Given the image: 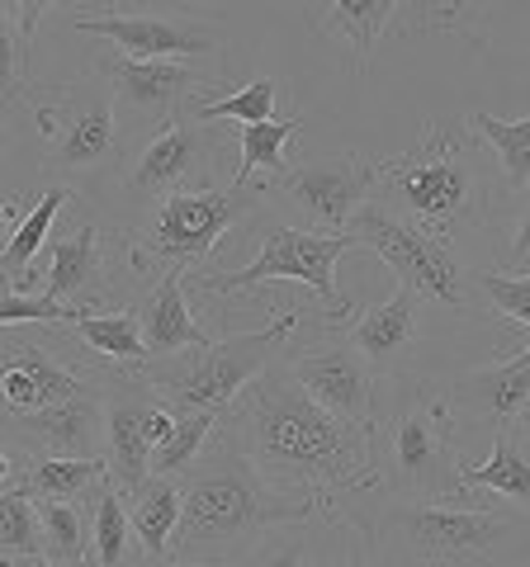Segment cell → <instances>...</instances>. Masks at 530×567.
<instances>
[{"instance_id": "8", "label": "cell", "mask_w": 530, "mask_h": 567, "mask_svg": "<svg viewBox=\"0 0 530 567\" xmlns=\"http://www.w3.org/2000/svg\"><path fill=\"white\" fill-rule=\"evenodd\" d=\"M304 322V312H275L265 327L256 331H237L223 336V341L190 350L181 360H162L147 369L152 388L162 393L175 412H214L223 416L246 388H252L265 369L279 360V346L289 341Z\"/></svg>"}, {"instance_id": "21", "label": "cell", "mask_w": 530, "mask_h": 567, "mask_svg": "<svg viewBox=\"0 0 530 567\" xmlns=\"http://www.w3.org/2000/svg\"><path fill=\"white\" fill-rule=\"evenodd\" d=\"M72 204V189L67 185H48L43 194H10L6 204H0V270H6V284L10 289H29L33 293V265L39 256L48 251L52 241V223H58V213Z\"/></svg>"}, {"instance_id": "43", "label": "cell", "mask_w": 530, "mask_h": 567, "mask_svg": "<svg viewBox=\"0 0 530 567\" xmlns=\"http://www.w3.org/2000/svg\"><path fill=\"white\" fill-rule=\"evenodd\" d=\"M346 567H365V563H346Z\"/></svg>"}, {"instance_id": "38", "label": "cell", "mask_w": 530, "mask_h": 567, "mask_svg": "<svg viewBox=\"0 0 530 567\" xmlns=\"http://www.w3.org/2000/svg\"><path fill=\"white\" fill-rule=\"evenodd\" d=\"M85 312L52 303L48 293H29V289H10L6 293V327H77Z\"/></svg>"}, {"instance_id": "22", "label": "cell", "mask_w": 530, "mask_h": 567, "mask_svg": "<svg viewBox=\"0 0 530 567\" xmlns=\"http://www.w3.org/2000/svg\"><path fill=\"white\" fill-rule=\"evenodd\" d=\"M137 317H143V336L152 350V364L162 360H181L190 350L214 346V336L200 327V317L190 312V275L175 270L166 279H156L147 298L137 303Z\"/></svg>"}, {"instance_id": "36", "label": "cell", "mask_w": 530, "mask_h": 567, "mask_svg": "<svg viewBox=\"0 0 530 567\" xmlns=\"http://www.w3.org/2000/svg\"><path fill=\"white\" fill-rule=\"evenodd\" d=\"M214 435H218V416L214 412H181L175 416L171 440L152 454V477H185L208 454Z\"/></svg>"}, {"instance_id": "28", "label": "cell", "mask_w": 530, "mask_h": 567, "mask_svg": "<svg viewBox=\"0 0 530 567\" xmlns=\"http://www.w3.org/2000/svg\"><path fill=\"white\" fill-rule=\"evenodd\" d=\"M298 128H304V114H289V118H275V123H252V128H237V171H233V185L275 189V185L289 175L285 147L298 137Z\"/></svg>"}, {"instance_id": "40", "label": "cell", "mask_w": 530, "mask_h": 567, "mask_svg": "<svg viewBox=\"0 0 530 567\" xmlns=\"http://www.w3.org/2000/svg\"><path fill=\"white\" fill-rule=\"evenodd\" d=\"M137 567H237V563H218V558H175V554H162V558H143Z\"/></svg>"}, {"instance_id": "27", "label": "cell", "mask_w": 530, "mask_h": 567, "mask_svg": "<svg viewBox=\"0 0 530 567\" xmlns=\"http://www.w3.org/2000/svg\"><path fill=\"white\" fill-rule=\"evenodd\" d=\"M48 6L43 0H6L0 6V95H6V110H20L29 100L33 81H29V58H33V39L43 29Z\"/></svg>"}, {"instance_id": "31", "label": "cell", "mask_w": 530, "mask_h": 567, "mask_svg": "<svg viewBox=\"0 0 530 567\" xmlns=\"http://www.w3.org/2000/svg\"><path fill=\"white\" fill-rule=\"evenodd\" d=\"M465 128L498 156V171H502L507 189L526 194L530 189V114L526 118H498L488 110H469Z\"/></svg>"}, {"instance_id": "6", "label": "cell", "mask_w": 530, "mask_h": 567, "mask_svg": "<svg viewBox=\"0 0 530 567\" xmlns=\"http://www.w3.org/2000/svg\"><path fill=\"white\" fill-rule=\"evenodd\" d=\"M24 110L43 133V171L58 175V185H95L123 166L129 137L123 114L100 71H85L62 85H33Z\"/></svg>"}, {"instance_id": "42", "label": "cell", "mask_w": 530, "mask_h": 567, "mask_svg": "<svg viewBox=\"0 0 530 567\" xmlns=\"http://www.w3.org/2000/svg\"><path fill=\"white\" fill-rule=\"evenodd\" d=\"M521 425H526V435H530V412H526V421H521Z\"/></svg>"}, {"instance_id": "20", "label": "cell", "mask_w": 530, "mask_h": 567, "mask_svg": "<svg viewBox=\"0 0 530 567\" xmlns=\"http://www.w3.org/2000/svg\"><path fill=\"white\" fill-rule=\"evenodd\" d=\"M421 322H427V298L412 293L408 284H398L384 303L356 312V322L346 327V336H350V346L369 360V369L388 383V379H398L402 360L417 350Z\"/></svg>"}, {"instance_id": "12", "label": "cell", "mask_w": 530, "mask_h": 567, "mask_svg": "<svg viewBox=\"0 0 530 567\" xmlns=\"http://www.w3.org/2000/svg\"><path fill=\"white\" fill-rule=\"evenodd\" d=\"M175 406L156 393L147 374H123L114 369L104 383V464L110 483L133 496L152 477V454L175 431Z\"/></svg>"}, {"instance_id": "14", "label": "cell", "mask_w": 530, "mask_h": 567, "mask_svg": "<svg viewBox=\"0 0 530 567\" xmlns=\"http://www.w3.org/2000/svg\"><path fill=\"white\" fill-rule=\"evenodd\" d=\"M289 364V374L298 379V388L323 406V412L342 416L350 425H369L375 431L379 416V398H384V379L369 369L365 354L350 346V336L337 331V322H327L317 312V336L304 341L298 350L279 354Z\"/></svg>"}, {"instance_id": "29", "label": "cell", "mask_w": 530, "mask_h": 567, "mask_svg": "<svg viewBox=\"0 0 530 567\" xmlns=\"http://www.w3.org/2000/svg\"><path fill=\"white\" fill-rule=\"evenodd\" d=\"M123 502H129L133 535H137V544H143V558L171 554L175 529H181V511H185L181 477H147V483L133 496H123Z\"/></svg>"}, {"instance_id": "25", "label": "cell", "mask_w": 530, "mask_h": 567, "mask_svg": "<svg viewBox=\"0 0 530 567\" xmlns=\"http://www.w3.org/2000/svg\"><path fill=\"white\" fill-rule=\"evenodd\" d=\"M465 492H492L502 502L530 511V435L526 425H507L492 435V454L483 464H465L459 473Z\"/></svg>"}, {"instance_id": "41", "label": "cell", "mask_w": 530, "mask_h": 567, "mask_svg": "<svg viewBox=\"0 0 530 567\" xmlns=\"http://www.w3.org/2000/svg\"><path fill=\"white\" fill-rule=\"evenodd\" d=\"M0 567H77V563H6L0 558Z\"/></svg>"}, {"instance_id": "23", "label": "cell", "mask_w": 530, "mask_h": 567, "mask_svg": "<svg viewBox=\"0 0 530 567\" xmlns=\"http://www.w3.org/2000/svg\"><path fill=\"white\" fill-rule=\"evenodd\" d=\"M110 464L104 458H43V454H0V483L24 487L33 502H91L104 487Z\"/></svg>"}, {"instance_id": "4", "label": "cell", "mask_w": 530, "mask_h": 567, "mask_svg": "<svg viewBox=\"0 0 530 567\" xmlns=\"http://www.w3.org/2000/svg\"><path fill=\"white\" fill-rule=\"evenodd\" d=\"M375 204L417 223L421 233L455 241L488 218V162L469 128L427 123L408 152L379 162Z\"/></svg>"}, {"instance_id": "19", "label": "cell", "mask_w": 530, "mask_h": 567, "mask_svg": "<svg viewBox=\"0 0 530 567\" xmlns=\"http://www.w3.org/2000/svg\"><path fill=\"white\" fill-rule=\"evenodd\" d=\"M10 450L43 458H104V388L39 416H6Z\"/></svg>"}, {"instance_id": "24", "label": "cell", "mask_w": 530, "mask_h": 567, "mask_svg": "<svg viewBox=\"0 0 530 567\" xmlns=\"http://www.w3.org/2000/svg\"><path fill=\"white\" fill-rule=\"evenodd\" d=\"M313 29L327 39H342L350 48L356 76H365L379 39L398 33V0H332V6L313 10Z\"/></svg>"}, {"instance_id": "5", "label": "cell", "mask_w": 530, "mask_h": 567, "mask_svg": "<svg viewBox=\"0 0 530 567\" xmlns=\"http://www.w3.org/2000/svg\"><path fill=\"white\" fill-rule=\"evenodd\" d=\"M384 412L375 416L379 492L394 502H455L465 445L455 435L450 388L398 374L384 383Z\"/></svg>"}, {"instance_id": "11", "label": "cell", "mask_w": 530, "mask_h": 567, "mask_svg": "<svg viewBox=\"0 0 530 567\" xmlns=\"http://www.w3.org/2000/svg\"><path fill=\"white\" fill-rule=\"evenodd\" d=\"M227 142H237V133H227L223 123L181 114L129 156L123 185H129V194H143V199H156V204L171 199V194L218 189Z\"/></svg>"}, {"instance_id": "16", "label": "cell", "mask_w": 530, "mask_h": 567, "mask_svg": "<svg viewBox=\"0 0 530 567\" xmlns=\"http://www.w3.org/2000/svg\"><path fill=\"white\" fill-rule=\"evenodd\" d=\"M275 189L308 213L313 233L337 237L350 227V218L375 199L379 162H365L360 152H332V156H317V162L294 166Z\"/></svg>"}, {"instance_id": "26", "label": "cell", "mask_w": 530, "mask_h": 567, "mask_svg": "<svg viewBox=\"0 0 530 567\" xmlns=\"http://www.w3.org/2000/svg\"><path fill=\"white\" fill-rule=\"evenodd\" d=\"M77 341L100 354L104 364L123 369V374H147L152 369V350L143 336V317L137 308H114V312H85L81 322L72 327Z\"/></svg>"}, {"instance_id": "18", "label": "cell", "mask_w": 530, "mask_h": 567, "mask_svg": "<svg viewBox=\"0 0 530 567\" xmlns=\"http://www.w3.org/2000/svg\"><path fill=\"white\" fill-rule=\"evenodd\" d=\"M455 421L469 431L498 435L507 425H521L530 412V346L511 360H488L469 374H459L450 388Z\"/></svg>"}, {"instance_id": "35", "label": "cell", "mask_w": 530, "mask_h": 567, "mask_svg": "<svg viewBox=\"0 0 530 567\" xmlns=\"http://www.w3.org/2000/svg\"><path fill=\"white\" fill-rule=\"evenodd\" d=\"M0 558H6V563L43 558L39 502H33L24 487H14V483H0Z\"/></svg>"}, {"instance_id": "9", "label": "cell", "mask_w": 530, "mask_h": 567, "mask_svg": "<svg viewBox=\"0 0 530 567\" xmlns=\"http://www.w3.org/2000/svg\"><path fill=\"white\" fill-rule=\"evenodd\" d=\"M356 246V237L350 233H313V227H265L261 241H256V260L246 265V270H200L190 275V289L194 293H208L218 298V303H227V298H242L261 289V284H279V279H294L304 284V289H313L317 298H323V317L327 322H342V317L356 312V298H346L337 289V260Z\"/></svg>"}, {"instance_id": "15", "label": "cell", "mask_w": 530, "mask_h": 567, "mask_svg": "<svg viewBox=\"0 0 530 567\" xmlns=\"http://www.w3.org/2000/svg\"><path fill=\"white\" fill-rule=\"evenodd\" d=\"M95 71L110 81V91L119 100L123 123H137V128H166L171 118L190 114L200 100L227 95L233 85L218 81L214 71L204 66H185V62H133L123 52H100Z\"/></svg>"}, {"instance_id": "3", "label": "cell", "mask_w": 530, "mask_h": 567, "mask_svg": "<svg viewBox=\"0 0 530 567\" xmlns=\"http://www.w3.org/2000/svg\"><path fill=\"white\" fill-rule=\"evenodd\" d=\"M369 567H511L502 548L530 535V516L488 502H394L350 511Z\"/></svg>"}, {"instance_id": "10", "label": "cell", "mask_w": 530, "mask_h": 567, "mask_svg": "<svg viewBox=\"0 0 530 567\" xmlns=\"http://www.w3.org/2000/svg\"><path fill=\"white\" fill-rule=\"evenodd\" d=\"M350 237H356V246H365V251H375L388 270L398 275V284H408L412 293H421L427 303H440L459 312L469 303V275L465 265H459L455 256V241H440L431 233H421L417 223L398 218V213H388L379 204H365L356 218H350L346 227Z\"/></svg>"}, {"instance_id": "37", "label": "cell", "mask_w": 530, "mask_h": 567, "mask_svg": "<svg viewBox=\"0 0 530 567\" xmlns=\"http://www.w3.org/2000/svg\"><path fill=\"white\" fill-rule=\"evenodd\" d=\"M469 284L479 289L488 312L507 317V327L530 331V275H502V270H479L469 275Z\"/></svg>"}, {"instance_id": "1", "label": "cell", "mask_w": 530, "mask_h": 567, "mask_svg": "<svg viewBox=\"0 0 530 567\" xmlns=\"http://www.w3.org/2000/svg\"><path fill=\"white\" fill-rule=\"evenodd\" d=\"M218 440H227L275 492L308 502L332 525H342L350 496L379 492L375 431L323 412L285 360H275L218 416Z\"/></svg>"}, {"instance_id": "34", "label": "cell", "mask_w": 530, "mask_h": 567, "mask_svg": "<svg viewBox=\"0 0 530 567\" xmlns=\"http://www.w3.org/2000/svg\"><path fill=\"white\" fill-rule=\"evenodd\" d=\"M279 85L275 76H252L246 85H233L227 95H214V100H200L194 104V118H204V123H242V128H252V123H275L279 114Z\"/></svg>"}, {"instance_id": "2", "label": "cell", "mask_w": 530, "mask_h": 567, "mask_svg": "<svg viewBox=\"0 0 530 567\" xmlns=\"http://www.w3.org/2000/svg\"><path fill=\"white\" fill-rule=\"evenodd\" d=\"M185 511L175 529V558H218L242 563L285 525H308L317 511L298 496L275 492L246 458L214 435L208 454L181 477Z\"/></svg>"}, {"instance_id": "7", "label": "cell", "mask_w": 530, "mask_h": 567, "mask_svg": "<svg viewBox=\"0 0 530 567\" xmlns=\"http://www.w3.org/2000/svg\"><path fill=\"white\" fill-rule=\"evenodd\" d=\"M265 194L271 189H261V185H218V189L171 194L123 241L129 246V270L147 284L166 279L175 270L194 275V260H204L233 227L252 218Z\"/></svg>"}, {"instance_id": "17", "label": "cell", "mask_w": 530, "mask_h": 567, "mask_svg": "<svg viewBox=\"0 0 530 567\" xmlns=\"http://www.w3.org/2000/svg\"><path fill=\"white\" fill-rule=\"evenodd\" d=\"M43 279L39 293H48L52 303L77 308V312H110V265H104V237L95 223H77L48 241Z\"/></svg>"}, {"instance_id": "13", "label": "cell", "mask_w": 530, "mask_h": 567, "mask_svg": "<svg viewBox=\"0 0 530 567\" xmlns=\"http://www.w3.org/2000/svg\"><path fill=\"white\" fill-rule=\"evenodd\" d=\"M72 24L91 39L114 43V52L133 62H218L223 29L214 20H194L175 10H110V6H72Z\"/></svg>"}, {"instance_id": "33", "label": "cell", "mask_w": 530, "mask_h": 567, "mask_svg": "<svg viewBox=\"0 0 530 567\" xmlns=\"http://www.w3.org/2000/svg\"><path fill=\"white\" fill-rule=\"evenodd\" d=\"M488 6H455V0H398V33L417 39V33H459L473 48H488L483 29Z\"/></svg>"}, {"instance_id": "32", "label": "cell", "mask_w": 530, "mask_h": 567, "mask_svg": "<svg viewBox=\"0 0 530 567\" xmlns=\"http://www.w3.org/2000/svg\"><path fill=\"white\" fill-rule=\"evenodd\" d=\"M95 502V496H91ZM91 502H39L43 516V563H95Z\"/></svg>"}, {"instance_id": "39", "label": "cell", "mask_w": 530, "mask_h": 567, "mask_svg": "<svg viewBox=\"0 0 530 567\" xmlns=\"http://www.w3.org/2000/svg\"><path fill=\"white\" fill-rule=\"evenodd\" d=\"M511 265H530V189L517 204V223H511Z\"/></svg>"}, {"instance_id": "30", "label": "cell", "mask_w": 530, "mask_h": 567, "mask_svg": "<svg viewBox=\"0 0 530 567\" xmlns=\"http://www.w3.org/2000/svg\"><path fill=\"white\" fill-rule=\"evenodd\" d=\"M91 535H95V567H137L143 563V544L133 535V516L123 492L104 477V487L91 502Z\"/></svg>"}]
</instances>
